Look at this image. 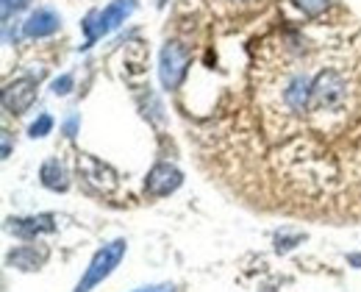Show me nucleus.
I'll return each mask as SVG.
<instances>
[{
	"label": "nucleus",
	"mask_w": 361,
	"mask_h": 292,
	"mask_svg": "<svg viewBox=\"0 0 361 292\" xmlns=\"http://www.w3.org/2000/svg\"><path fill=\"white\" fill-rule=\"evenodd\" d=\"M126 240H114V243L103 245L94 256H92L90 267H87V273H84V279L78 281V287L75 292H92V287H97L103 279H109L111 273H114V267L123 262V256H126Z\"/></svg>",
	"instance_id": "1"
},
{
	"label": "nucleus",
	"mask_w": 361,
	"mask_h": 292,
	"mask_svg": "<svg viewBox=\"0 0 361 292\" xmlns=\"http://www.w3.org/2000/svg\"><path fill=\"white\" fill-rule=\"evenodd\" d=\"M348 97V81L336 73V70H322L312 81V109L317 111H328L342 106Z\"/></svg>",
	"instance_id": "2"
},
{
	"label": "nucleus",
	"mask_w": 361,
	"mask_h": 292,
	"mask_svg": "<svg viewBox=\"0 0 361 292\" xmlns=\"http://www.w3.org/2000/svg\"><path fill=\"white\" fill-rule=\"evenodd\" d=\"M186 70H189V50L180 42H167L159 59V78L164 90H178L186 78Z\"/></svg>",
	"instance_id": "3"
},
{
	"label": "nucleus",
	"mask_w": 361,
	"mask_h": 292,
	"mask_svg": "<svg viewBox=\"0 0 361 292\" xmlns=\"http://www.w3.org/2000/svg\"><path fill=\"white\" fill-rule=\"evenodd\" d=\"M78 170H81V176H84V181L90 184L94 193H114L117 190V173L109 167V164H103L100 159H94V156H81L78 159Z\"/></svg>",
	"instance_id": "4"
},
{
	"label": "nucleus",
	"mask_w": 361,
	"mask_h": 292,
	"mask_svg": "<svg viewBox=\"0 0 361 292\" xmlns=\"http://www.w3.org/2000/svg\"><path fill=\"white\" fill-rule=\"evenodd\" d=\"M34 100H37V78H31V75L14 78V81L6 84V90H3V106H6L11 114H25Z\"/></svg>",
	"instance_id": "5"
},
{
	"label": "nucleus",
	"mask_w": 361,
	"mask_h": 292,
	"mask_svg": "<svg viewBox=\"0 0 361 292\" xmlns=\"http://www.w3.org/2000/svg\"><path fill=\"white\" fill-rule=\"evenodd\" d=\"M180 181H183V176H180V170L176 164L159 162V164L147 173V178H145V193L153 195V197H164V195L176 193L180 187Z\"/></svg>",
	"instance_id": "6"
},
{
	"label": "nucleus",
	"mask_w": 361,
	"mask_h": 292,
	"mask_svg": "<svg viewBox=\"0 0 361 292\" xmlns=\"http://www.w3.org/2000/svg\"><path fill=\"white\" fill-rule=\"evenodd\" d=\"M8 231L20 240H37L39 234L56 231V217L53 214H31V217H11Z\"/></svg>",
	"instance_id": "7"
},
{
	"label": "nucleus",
	"mask_w": 361,
	"mask_h": 292,
	"mask_svg": "<svg viewBox=\"0 0 361 292\" xmlns=\"http://www.w3.org/2000/svg\"><path fill=\"white\" fill-rule=\"evenodd\" d=\"M59 28H61V17H59L53 8H37V11H31V14H28V20L23 23L25 37H31V39L53 37Z\"/></svg>",
	"instance_id": "8"
},
{
	"label": "nucleus",
	"mask_w": 361,
	"mask_h": 292,
	"mask_svg": "<svg viewBox=\"0 0 361 292\" xmlns=\"http://www.w3.org/2000/svg\"><path fill=\"white\" fill-rule=\"evenodd\" d=\"M134 8H136V0H114V3H109L103 11H97V34L106 37L114 28H120Z\"/></svg>",
	"instance_id": "9"
},
{
	"label": "nucleus",
	"mask_w": 361,
	"mask_h": 292,
	"mask_svg": "<svg viewBox=\"0 0 361 292\" xmlns=\"http://www.w3.org/2000/svg\"><path fill=\"white\" fill-rule=\"evenodd\" d=\"M47 262V250L45 248H37V245H20L14 248L8 256H6V264L17 267V270H39Z\"/></svg>",
	"instance_id": "10"
},
{
	"label": "nucleus",
	"mask_w": 361,
	"mask_h": 292,
	"mask_svg": "<svg viewBox=\"0 0 361 292\" xmlns=\"http://www.w3.org/2000/svg\"><path fill=\"white\" fill-rule=\"evenodd\" d=\"M283 100H286V106L295 109V111L312 109V81H309L306 75H295V78L286 84V90H283Z\"/></svg>",
	"instance_id": "11"
},
{
	"label": "nucleus",
	"mask_w": 361,
	"mask_h": 292,
	"mask_svg": "<svg viewBox=\"0 0 361 292\" xmlns=\"http://www.w3.org/2000/svg\"><path fill=\"white\" fill-rule=\"evenodd\" d=\"M39 178H42V187L53 190V193H64L70 187V176H67V167L59 162V159H47L39 170Z\"/></svg>",
	"instance_id": "12"
},
{
	"label": "nucleus",
	"mask_w": 361,
	"mask_h": 292,
	"mask_svg": "<svg viewBox=\"0 0 361 292\" xmlns=\"http://www.w3.org/2000/svg\"><path fill=\"white\" fill-rule=\"evenodd\" d=\"M50 128H53V117L50 114H39L34 123H31V128H28V134L34 137V140H42L50 134Z\"/></svg>",
	"instance_id": "13"
},
{
	"label": "nucleus",
	"mask_w": 361,
	"mask_h": 292,
	"mask_svg": "<svg viewBox=\"0 0 361 292\" xmlns=\"http://www.w3.org/2000/svg\"><path fill=\"white\" fill-rule=\"evenodd\" d=\"M73 87H75V75L73 73H64V75H59L56 81H53V95H59V97H64V95H70L73 92Z\"/></svg>",
	"instance_id": "14"
},
{
	"label": "nucleus",
	"mask_w": 361,
	"mask_h": 292,
	"mask_svg": "<svg viewBox=\"0 0 361 292\" xmlns=\"http://www.w3.org/2000/svg\"><path fill=\"white\" fill-rule=\"evenodd\" d=\"M328 3H331V0H295V6H298L303 14H309V17H319V14L328 8Z\"/></svg>",
	"instance_id": "15"
},
{
	"label": "nucleus",
	"mask_w": 361,
	"mask_h": 292,
	"mask_svg": "<svg viewBox=\"0 0 361 292\" xmlns=\"http://www.w3.org/2000/svg\"><path fill=\"white\" fill-rule=\"evenodd\" d=\"M298 243H303V234H275V250L278 253L292 250Z\"/></svg>",
	"instance_id": "16"
},
{
	"label": "nucleus",
	"mask_w": 361,
	"mask_h": 292,
	"mask_svg": "<svg viewBox=\"0 0 361 292\" xmlns=\"http://www.w3.org/2000/svg\"><path fill=\"white\" fill-rule=\"evenodd\" d=\"M28 6V0H3V23L11 17V14H17L20 8H25Z\"/></svg>",
	"instance_id": "17"
},
{
	"label": "nucleus",
	"mask_w": 361,
	"mask_h": 292,
	"mask_svg": "<svg viewBox=\"0 0 361 292\" xmlns=\"http://www.w3.org/2000/svg\"><path fill=\"white\" fill-rule=\"evenodd\" d=\"M131 292H176V287L173 284H147V287H139Z\"/></svg>",
	"instance_id": "18"
},
{
	"label": "nucleus",
	"mask_w": 361,
	"mask_h": 292,
	"mask_svg": "<svg viewBox=\"0 0 361 292\" xmlns=\"http://www.w3.org/2000/svg\"><path fill=\"white\" fill-rule=\"evenodd\" d=\"M64 131H67V137H75V131H78V117H70V120L64 123Z\"/></svg>",
	"instance_id": "19"
},
{
	"label": "nucleus",
	"mask_w": 361,
	"mask_h": 292,
	"mask_svg": "<svg viewBox=\"0 0 361 292\" xmlns=\"http://www.w3.org/2000/svg\"><path fill=\"white\" fill-rule=\"evenodd\" d=\"M348 262H350L353 267H361V253H350V256H348Z\"/></svg>",
	"instance_id": "20"
},
{
	"label": "nucleus",
	"mask_w": 361,
	"mask_h": 292,
	"mask_svg": "<svg viewBox=\"0 0 361 292\" xmlns=\"http://www.w3.org/2000/svg\"><path fill=\"white\" fill-rule=\"evenodd\" d=\"M11 153V145H8V134H3V159Z\"/></svg>",
	"instance_id": "21"
}]
</instances>
